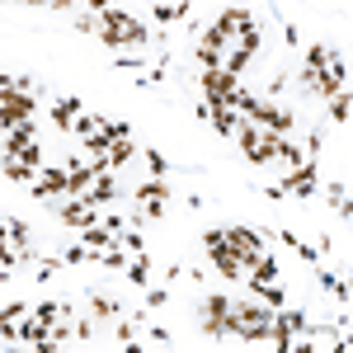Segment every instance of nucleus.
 I'll list each match as a JSON object with an SVG mask.
<instances>
[{"label": "nucleus", "mask_w": 353, "mask_h": 353, "mask_svg": "<svg viewBox=\"0 0 353 353\" xmlns=\"http://www.w3.org/2000/svg\"><path fill=\"white\" fill-rule=\"evenodd\" d=\"M19 316H28V301H5V306H0V325H10V321H19Z\"/></svg>", "instance_id": "7c9ffc66"}, {"label": "nucleus", "mask_w": 353, "mask_h": 353, "mask_svg": "<svg viewBox=\"0 0 353 353\" xmlns=\"http://www.w3.org/2000/svg\"><path fill=\"white\" fill-rule=\"evenodd\" d=\"M10 5H28V0H10Z\"/></svg>", "instance_id": "58836bf2"}, {"label": "nucleus", "mask_w": 353, "mask_h": 353, "mask_svg": "<svg viewBox=\"0 0 353 353\" xmlns=\"http://www.w3.org/2000/svg\"><path fill=\"white\" fill-rule=\"evenodd\" d=\"M132 203H137V217H141V221H161L165 208H170V189H165V179H146V184H137Z\"/></svg>", "instance_id": "20e7f679"}, {"label": "nucleus", "mask_w": 353, "mask_h": 353, "mask_svg": "<svg viewBox=\"0 0 353 353\" xmlns=\"http://www.w3.org/2000/svg\"><path fill=\"white\" fill-rule=\"evenodd\" d=\"M90 316H94V321H118L123 306H118V297H109V292H90Z\"/></svg>", "instance_id": "aec40b11"}, {"label": "nucleus", "mask_w": 353, "mask_h": 353, "mask_svg": "<svg viewBox=\"0 0 353 353\" xmlns=\"http://www.w3.org/2000/svg\"><path fill=\"white\" fill-rule=\"evenodd\" d=\"M334 90H349V61L330 48L325 52V71H321V94H334Z\"/></svg>", "instance_id": "dca6fc26"}, {"label": "nucleus", "mask_w": 353, "mask_h": 353, "mask_svg": "<svg viewBox=\"0 0 353 353\" xmlns=\"http://www.w3.org/2000/svg\"><path fill=\"white\" fill-rule=\"evenodd\" d=\"M269 330H273V306L231 297V316H226V334H231V339L259 344V339H269Z\"/></svg>", "instance_id": "f03ea898"}, {"label": "nucleus", "mask_w": 353, "mask_h": 353, "mask_svg": "<svg viewBox=\"0 0 353 353\" xmlns=\"http://www.w3.org/2000/svg\"><path fill=\"white\" fill-rule=\"evenodd\" d=\"M113 339H118L123 349H132V344H137V325H132V321H118V330H113Z\"/></svg>", "instance_id": "473e14b6"}, {"label": "nucleus", "mask_w": 353, "mask_h": 353, "mask_svg": "<svg viewBox=\"0 0 353 353\" xmlns=\"http://www.w3.org/2000/svg\"><path fill=\"white\" fill-rule=\"evenodd\" d=\"M316 184H321L316 161H301L297 170H288V179H283L278 189H269V198H311V193H316Z\"/></svg>", "instance_id": "39448f33"}, {"label": "nucleus", "mask_w": 353, "mask_h": 353, "mask_svg": "<svg viewBox=\"0 0 353 353\" xmlns=\"http://www.w3.org/2000/svg\"><path fill=\"white\" fill-rule=\"evenodd\" d=\"M311 269L321 273V283H325V288H330V292H334V297H339V301H349V283H344V278H334V273H325V269H321V264H311Z\"/></svg>", "instance_id": "c756f323"}, {"label": "nucleus", "mask_w": 353, "mask_h": 353, "mask_svg": "<svg viewBox=\"0 0 353 353\" xmlns=\"http://www.w3.org/2000/svg\"><path fill=\"white\" fill-rule=\"evenodd\" d=\"M38 113V99L24 94V90H10V94H0V132H10V128H19Z\"/></svg>", "instance_id": "6e6552de"}, {"label": "nucleus", "mask_w": 353, "mask_h": 353, "mask_svg": "<svg viewBox=\"0 0 353 353\" xmlns=\"http://www.w3.org/2000/svg\"><path fill=\"white\" fill-rule=\"evenodd\" d=\"M28 5H43V10H71V0H28Z\"/></svg>", "instance_id": "c9c22d12"}, {"label": "nucleus", "mask_w": 353, "mask_h": 353, "mask_svg": "<svg viewBox=\"0 0 353 353\" xmlns=\"http://www.w3.org/2000/svg\"><path fill=\"white\" fill-rule=\"evenodd\" d=\"M28 193H33L38 203H48V198H61V193H66V165H61V170H57V165H43V170L33 174Z\"/></svg>", "instance_id": "9d476101"}, {"label": "nucleus", "mask_w": 353, "mask_h": 353, "mask_svg": "<svg viewBox=\"0 0 353 353\" xmlns=\"http://www.w3.org/2000/svg\"><path fill=\"white\" fill-rule=\"evenodd\" d=\"M151 10H156V19H161V24L189 19V5H184V0H179V5H170V0H151Z\"/></svg>", "instance_id": "a878e982"}, {"label": "nucleus", "mask_w": 353, "mask_h": 353, "mask_svg": "<svg viewBox=\"0 0 353 353\" xmlns=\"http://www.w3.org/2000/svg\"><path fill=\"white\" fill-rule=\"evenodd\" d=\"M325 104H330V123L334 128H349V90H334V94H325Z\"/></svg>", "instance_id": "4be33fe9"}, {"label": "nucleus", "mask_w": 353, "mask_h": 353, "mask_svg": "<svg viewBox=\"0 0 353 353\" xmlns=\"http://www.w3.org/2000/svg\"><path fill=\"white\" fill-rule=\"evenodd\" d=\"M0 245H28V221L5 217L0 221Z\"/></svg>", "instance_id": "5701e85b"}, {"label": "nucleus", "mask_w": 353, "mask_h": 353, "mask_svg": "<svg viewBox=\"0 0 353 353\" xmlns=\"http://www.w3.org/2000/svg\"><path fill=\"white\" fill-rule=\"evenodd\" d=\"M212 28H217L221 38H236V33H245V28H254V14H250V10H241V5H226Z\"/></svg>", "instance_id": "f3484780"}, {"label": "nucleus", "mask_w": 353, "mask_h": 353, "mask_svg": "<svg viewBox=\"0 0 353 353\" xmlns=\"http://www.w3.org/2000/svg\"><path fill=\"white\" fill-rule=\"evenodd\" d=\"M226 316H231V297H221V292L203 297V306H198V325H203L208 339H231V334H226Z\"/></svg>", "instance_id": "0eeeda50"}, {"label": "nucleus", "mask_w": 353, "mask_h": 353, "mask_svg": "<svg viewBox=\"0 0 353 353\" xmlns=\"http://www.w3.org/2000/svg\"><path fill=\"white\" fill-rule=\"evenodd\" d=\"M198 85H203V104H236L241 99V76H231V71H203Z\"/></svg>", "instance_id": "423d86ee"}, {"label": "nucleus", "mask_w": 353, "mask_h": 353, "mask_svg": "<svg viewBox=\"0 0 353 353\" xmlns=\"http://www.w3.org/2000/svg\"><path fill=\"white\" fill-rule=\"evenodd\" d=\"M0 170H5V179H14V184H33V165H24V161H14V156H0Z\"/></svg>", "instance_id": "b1692460"}, {"label": "nucleus", "mask_w": 353, "mask_h": 353, "mask_svg": "<svg viewBox=\"0 0 353 353\" xmlns=\"http://www.w3.org/2000/svg\"><path fill=\"white\" fill-rule=\"evenodd\" d=\"M94 38L104 43V48H113V52H128V48H146L151 43V28L141 24V19H132L128 10H99L94 14Z\"/></svg>", "instance_id": "f257e3e1"}, {"label": "nucleus", "mask_w": 353, "mask_h": 353, "mask_svg": "<svg viewBox=\"0 0 353 353\" xmlns=\"http://www.w3.org/2000/svg\"><path fill=\"white\" fill-rule=\"evenodd\" d=\"M85 198H90V203H94L99 212H104L109 203H118V198H123V189H118V179H113V170H99V174L90 179V189H85Z\"/></svg>", "instance_id": "4468645a"}, {"label": "nucleus", "mask_w": 353, "mask_h": 353, "mask_svg": "<svg viewBox=\"0 0 353 353\" xmlns=\"http://www.w3.org/2000/svg\"><path fill=\"white\" fill-rule=\"evenodd\" d=\"M165 301H170V288H151V283H146V311H156Z\"/></svg>", "instance_id": "f704fd0d"}, {"label": "nucleus", "mask_w": 353, "mask_h": 353, "mask_svg": "<svg viewBox=\"0 0 353 353\" xmlns=\"http://www.w3.org/2000/svg\"><path fill=\"white\" fill-rule=\"evenodd\" d=\"M325 43H311L306 48V61H301V90H311V94H321V71H325Z\"/></svg>", "instance_id": "2eb2a0df"}, {"label": "nucleus", "mask_w": 353, "mask_h": 353, "mask_svg": "<svg viewBox=\"0 0 353 353\" xmlns=\"http://www.w3.org/2000/svg\"><path fill=\"white\" fill-rule=\"evenodd\" d=\"M76 113H85L81 99H57L52 104V123L61 128V132H71V128H76Z\"/></svg>", "instance_id": "412c9836"}, {"label": "nucleus", "mask_w": 353, "mask_h": 353, "mask_svg": "<svg viewBox=\"0 0 353 353\" xmlns=\"http://www.w3.org/2000/svg\"><path fill=\"white\" fill-rule=\"evenodd\" d=\"M208 254H212V269H217L221 278H226V283H245V273H250V264H245V259L236 254V250H231V245H212Z\"/></svg>", "instance_id": "f8f14e48"}, {"label": "nucleus", "mask_w": 353, "mask_h": 353, "mask_svg": "<svg viewBox=\"0 0 353 353\" xmlns=\"http://www.w3.org/2000/svg\"><path fill=\"white\" fill-rule=\"evenodd\" d=\"M132 151H137V146L128 141V137H123V141H113V146H109V170H118V165H128V161H132Z\"/></svg>", "instance_id": "c85d7f7f"}, {"label": "nucleus", "mask_w": 353, "mask_h": 353, "mask_svg": "<svg viewBox=\"0 0 353 353\" xmlns=\"http://www.w3.org/2000/svg\"><path fill=\"white\" fill-rule=\"evenodd\" d=\"M128 278H132L137 288H146V283H151V254H146V250H141V254H132V259H128Z\"/></svg>", "instance_id": "393cba45"}, {"label": "nucleus", "mask_w": 353, "mask_h": 353, "mask_svg": "<svg viewBox=\"0 0 353 353\" xmlns=\"http://www.w3.org/2000/svg\"><path fill=\"white\" fill-rule=\"evenodd\" d=\"M10 90H14V76H10V71H0V94H10Z\"/></svg>", "instance_id": "e433bc0d"}, {"label": "nucleus", "mask_w": 353, "mask_h": 353, "mask_svg": "<svg viewBox=\"0 0 353 353\" xmlns=\"http://www.w3.org/2000/svg\"><path fill=\"white\" fill-rule=\"evenodd\" d=\"M236 141H241V151H245V161H250V165H259V170H269V165H273L278 132H269V128H254V123H245V118H241Z\"/></svg>", "instance_id": "7ed1b4c3"}, {"label": "nucleus", "mask_w": 353, "mask_h": 353, "mask_svg": "<svg viewBox=\"0 0 353 353\" xmlns=\"http://www.w3.org/2000/svg\"><path fill=\"white\" fill-rule=\"evenodd\" d=\"M76 236H81L90 250H109V245L118 241V231H113V226H104V221H90V226H81Z\"/></svg>", "instance_id": "a211bd4d"}, {"label": "nucleus", "mask_w": 353, "mask_h": 353, "mask_svg": "<svg viewBox=\"0 0 353 353\" xmlns=\"http://www.w3.org/2000/svg\"><path fill=\"white\" fill-rule=\"evenodd\" d=\"M57 217L66 221V226H76V231H81V226H90V221H99V208H94L85 193H66V203L57 208Z\"/></svg>", "instance_id": "9b49d317"}, {"label": "nucleus", "mask_w": 353, "mask_h": 353, "mask_svg": "<svg viewBox=\"0 0 353 353\" xmlns=\"http://www.w3.org/2000/svg\"><path fill=\"white\" fill-rule=\"evenodd\" d=\"M325 203H330V208H334L344 221L353 217V198H349V184H344V179H330V184H325Z\"/></svg>", "instance_id": "6ab92c4d"}, {"label": "nucleus", "mask_w": 353, "mask_h": 353, "mask_svg": "<svg viewBox=\"0 0 353 353\" xmlns=\"http://www.w3.org/2000/svg\"><path fill=\"white\" fill-rule=\"evenodd\" d=\"M146 165H151V174H156V179H165V174H170V161H165V156L156 151V146L146 151Z\"/></svg>", "instance_id": "72a5a7b5"}, {"label": "nucleus", "mask_w": 353, "mask_h": 353, "mask_svg": "<svg viewBox=\"0 0 353 353\" xmlns=\"http://www.w3.org/2000/svg\"><path fill=\"white\" fill-rule=\"evenodd\" d=\"M5 278H10V269H5V264H0V283H5Z\"/></svg>", "instance_id": "4c0bfd02"}, {"label": "nucleus", "mask_w": 353, "mask_h": 353, "mask_svg": "<svg viewBox=\"0 0 353 353\" xmlns=\"http://www.w3.org/2000/svg\"><path fill=\"white\" fill-rule=\"evenodd\" d=\"M33 316H38L43 325H57V316H61V306H57V301H38V306H33Z\"/></svg>", "instance_id": "2f4dec72"}, {"label": "nucleus", "mask_w": 353, "mask_h": 353, "mask_svg": "<svg viewBox=\"0 0 353 353\" xmlns=\"http://www.w3.org/2000/svg\"><path fill=\"white\" fill-rule=\"evenodd\" d=\"M221 245H231V250L241 254L250 269H254V264H259V259L269 254V250H264V241H259V236H254L250 226H221Z\"/></svg>", "instance_id": "1a4fd4ad"}, {"label": "nucleus", "mask_w": 353, "mask_h": 353, "mask_svg": "<svg viewBox=\"0 0 353 353\" xmlns=\"http://www.w3.org/2000/svg\"><path fill=\"white\" fill-rule=\"evenodd\" d=\"M19 344H28V349H57V339H52V325H43V321H38V316H19Z\"/></svg>", "instance_id": "ddd939ff"}, {"label": "nucleus", "mask_w": 353, "mask_h": 353, "mask_svg": "<svg viewBox=\"0 0 353 353\" xmlns=\"http://www.w3.org/2000/svg\"><path fill=\"white\" fill-rule=\"evenodd\" d=\"M278 241H283V245H292V250H297L306 264H321V250H316V245H306L301 236H292V231H278Z\"/></svg>", "instance_id": "bb28decb"}, {"label": "nucleus", "mask_w": 353, "mask_h": 353, "mask_svg": "<svg viewBox=\"0 0 353 353\" xmlns=\"http://www.w3.org/2000/svg\"><path fill=\"white\" fill-rule=\"evenodd\" d=\"M254 292H259V301H264V306H273V311H278V306H288V297H283V288H278V278H273V283H259Z\"/></svg>", "instance_id": "cd10ccee"}]
</instances>
